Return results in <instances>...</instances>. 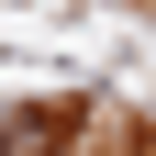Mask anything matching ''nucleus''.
I'll return each instance as SVG.
<instances>
[{
  "mask_svg": "<svg viewBox=\"0 0 156 156\" xmlns=\"http://www.w3.org/2000/svg\"><path fill=\"white\" fill-rule=\"evenodd\" d=\"M56 145H67V112H23L0 134V156H56Z\"/></svg>",
  "mask_w": 156,
  "mask_h": 156,
  "instance_id": "obj_1",
  "label": "nucleus"
}]
</instances>
